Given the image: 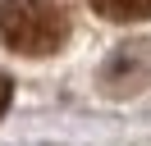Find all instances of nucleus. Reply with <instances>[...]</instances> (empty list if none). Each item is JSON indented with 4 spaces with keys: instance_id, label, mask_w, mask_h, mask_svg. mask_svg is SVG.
I'll list each match as a JSON object with an SVG mask.
<instances>
[{
    "instance_id": "f03ea898",
    "label": "nucleus",
    "mask_w": 151,
    "mask_h": 146,
    "mask_svg": "<svg viewBox=\"0 0 151 146\" xmlns=\"http://www.w3.org/2000/svg\"><path fill=\"white\" fill-rule=\"evenodd\" d=\"M105 87L114 91V96H124V91H142L151 87V41H128V46H114L110 64H105Z\"/></svg>"
},
{
    "instance_id": "f257e3e1",
    "label": "nucleus",
    "mask_w": 151,
    "mask_h": 146,
    "mask_svg": "<svg viewBox=\"0 0 151 146\" xmlns=\"http://www.w3.org/2000/svg\"><path fill=\"white\" fill-rule=\"evenodd\" d=\"M73 32L64 0H0V41L19 55H55Z\"/></svg>"
},
{
    "instance_id": "7ed1b4c3",
    "label": "nucleus",
    "mask_w": 151,
    "mask_h": 146,
    "mask_svg": "<svg viewBox=\"0 0 151 146\" xmlns=\"http://www.w3.org/2000/svg\"><path fill=\"white\" fill-rule=\"evenodd\" d=\"M87 5L110 23H137V18L151 14V0H87Z\"/></svg>"
},
{
    "instance_id": "20e7f679",
    "label": "nucleus",
    "mask_w": 151,
    "mask_h": 146,
    "mask_svg": "<svg viewBox=\"0 0 151 146\" xmlns=\"http://www.w3.org/2000/svg\"><path fill=\"white\" fill-rule=\"evenodd\" d=\"M9 100H14V82L5 78V73H0V114L9 110Z\"/></svg>"
}]
</instances>
